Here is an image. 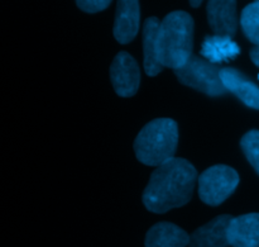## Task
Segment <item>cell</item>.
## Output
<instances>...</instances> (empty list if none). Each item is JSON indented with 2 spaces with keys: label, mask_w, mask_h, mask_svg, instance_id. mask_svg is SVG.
Returning a JSON list of instances; mask_svg holds the SVG:
<instances>
[{
  "label": "cell",
  "mask_w": 259,
  "mask_h": 247,
  "mask_svg": "<svg viewBox=\"0 0 259 247\" xmlns=\"http://www.w3.org/2000/svg\"><path fill=\"white\" fill-rule=\"evenodd\" d=\"M196 182L194 165L186 159L174 157L152 172L142 195L143 204L158 215L184 207L191 200Z\"/></svg>",
  "instance_id": "1"
},
{
  "label": "cell",
  "mask_w": 259,
  "mask_h": 247,
  "mask_svg": "<svg viewBox=\"0 0 259 247\" xmlns=\"http://www.w3.org/2000/svg\"><path fill=\"white\" fill-rule=\"evenodd\" d=\"M194 19L189 13L176 10L163 18L159 24L157 53L163 67L177 70L192 56Z\"/></svg>",
  "instance_id": "2"
},
{
  "label": "cell",
  "mask_w": 259,
  "mask_h": 247,
  "mask_svg": "<svg viewBox=\"0 0 259 247\" xmlns=\"http://www.w3.org/2000/svg\"><path fill=\"white\" fill-rule=\"evenodd\" d=\"M179 144V126L171 118H157L147 123L134 141V152L142 164L161 166L174 159Z\"/></svg>",
  "instance_id": "3"
},
{
  "label": "cell",
  "mask_w": 259,
  "mask_h": 247,
  "mask_svg": "<svg viewBox=\"0 0 259 247\" xmlns=\"http://www.w3.org/2000/svg\"><path fill=\"white\" fill-rule=\"evenodd\" d=\"M220 70L205 58L192 55L182 67L175 71L179 81L209 96H222L228 93L220 79Z\"/></svg>",
  "instance_id": "4"
},
{
  "label": "cell",
  "mask_w": 259,
  "mask_h": 247,
  "mask_svg": "<svg viewBox=\"0 0 259 247\" xmlns=\"http://www.w3.org/2000/svg\"><path fill=\"white\" fill-rule=\"evenodd\" d=\"M199 197L205 204L217 207L224 203L237 189L239 175L227 165H215L199 177Z\"/></svg>",
  "instance_id": "5"
},
{
  "label": "cell",
  "mask_w": 259,
  "mask_h": 247,
  "mask_svg": "<svg viewBox=\"0 0 259 247\" xmlns=\"http://www.w3.org/2000/svg\"><path fill=\"white\" fill-rule=\"evenodd\" d=\"M110 80L115 93L121 98L136 95L141 84V68L132 55L121 51L110 66Z\"/></svg>",
  "instance_id": "6"
},
{
  "label": "cell",
  "mask_w": 259,
  "mask_h": 247,
  "mask_svg": "<svg viewBox=\"0 0 259 247\" xmlns=\"http://www.w3.org/2000/svg\"><path fill=\"white\" fill-rule=\"evenodd\" d=\"M207 22L215 36L233 38L237 34V3L234 0L207 2Z\"/></svg>",
  "instance_id": "7"
},
{
  "label": "cell",
  "mask_w": 259,
  "mask_h": 247,
  "mask_svg": "<svg viewBox=\"0 0 259 247\" xmlns=\"http://www.w3.org/2000/svg\"><path fill=\"white\" fill-rule=\"evenodd\" d=\"M141 8L137 0H119L114 20V37L121 45L132 42L138 34Z\"/></svg>",
  "instance_id": "8"
},
{
  "label": "cell",
  "mask_w": 259,
  "mask_h": 247,
  "mask_svg": "<svg viewBox=\"0 0 259 247\" xmlns=\"http://www.w3.org/2000/svg\"><path fill=\"white\" fill-rule=\"evenodd\" d=\"M232 216L222 215L197 228L190 236V247H229L228 228Z\"/></svg>",
  "instance_id": "9"
},
{
  "label": "cell",
  "mask_w": 259,
  "mask_h": 247,
  "mask_svg": "<svg viewBox=\"0 0 259 247\" xmlns=\"http://www.w3.org/2000/svg\"><path fill=\"white\" fill-rule=\"evenodd\" d=\"M220 79L228 91L234 94L247 107L259 111V88L249 78L237 68L224 67L220 70Z\"/></svg>",
  "instance_id": "10"
},
{
  "label": "cell",
  "mask_w": 259,
  "mask_h": 247,
  "mask_svg": "<svg viewBox=\"0 0 259 247\" xmlns=\"http://www.w3.org/2000/svg\"><path fill=\"white\" fill-rule=\"evenodd\" d=\"M228 241L233 247H259V213L233 217L228 228Z\"/></svg>",
  "instance_id": "11"
},
{
  "label": "cell",
  "mask_w": 259,
  "mask_h": 247,
  "mask_svg": "<svg viewBox=\"0 0 259 247\" xmlns=\"http://www.w3.org/2000/svg\"><path fill=\"white\" fill-rule=\"evenodd\" d=\"M146 247H186L190 236L186 231L171 222L156 223L146 235Z\"/></svg>",
  "instance_id": "12"
},
{
  "label": "cell",
  "mask_w": 259,
  "mask_h": 247,
  "mask_svg": "<svg viewBox=\"0 0 259 247\" xmlns=\"http://www.w3.org/2000/svg\"><path fill=\"white\" fill-rule=\"evenodd\" d=\"M159 19L157 17L147 18L143 25V66L148 76H157L163 66L161 65L157 53V40H158Z\"/></svg>",
  "instance_id": "13"
},
{
  "label": "cell",
  "mask_w": 259,
  "mask_h": 247,
  "mask_svg": "<svg viewBox=\"0 0 259 247\" xmlns=\"http://www.w3.org/2000/svg\"><path fill=\"white\" fill-rule=\"evenodd\" d=\"M240 53V47L230 37L222 36H206L201 45V55L209 62L222 63L234 60Z\"/></svg>",
  "instance_id": "14"
},
{
  "label": "cell",
  "mask_w": 259,
  "mask_h": 247,
  "mask_svg": "<svg viewBox=\"0 0 259 247\" xmlns=\"http://www.w3.org/2000/svg\"><path fill=\"white\" fill-rule=\"evenodd\" d=\"M240 24L245 37L254 43L259 45V0L248 4L243 9L240 17Z\"/></svg>",
  "instance_id": "15"
},
{
  "label": "cell",
  "mask_w": 259,
  "mask_h": 247,
  "mask_svg": "<svg viewBox=\"0 0 259 247\" xmlns=\"http://www.w3.org/2000/svg\"><path fill=\"white\" fill-rule=\"evenodd\" d=\"M240 146L249 164L254 167L259 175V131L252 129L247 132L240 139Z\"/></svg>",
  "instance_id": "16"
},
{
  "label": "cell",
  "mask_w": 259,
  "mask_h": 247,
  "mask_svg": "<svg viewBox=\"0 0 259 247\" xmlns=\"http://www.w3.org/2000/svg\"><path fill=\"white\" fill-rule=\"evenodd\" d=\"M110 0H78L76 5L85 13H98L110 5Z\"/></svg>",
  "instance_id": "17"
},
{
  "label": "cell",
  "mask_w": 259,
  "mask_h": 247,
  "mask_svg": "<svg viewBox=\"0 0 259 247\" xmlns=\"http://www.w3.org/2000/svg\"><path fill=\"white\" fill-rule=\"evenodd\" d=\"M249 56H250V58H252L253 63H254L255 66H258V67H259V45L254 46V47L250 50Z\"/></svg>",
  "instance_id": "18"
},
{
  "label": "cell",
  "mask_w": 259,
  "mask_h": 247,
  "mask_svg": "<svg viewBox=\"0 0 259 247\" xmlns=\"http://www.w3.org/2000/svg\"><path fill=\"white\" fill-rule=\"evenodd\" d=\"M201 4H202L201 0H191V2H190V5L194 8H199Z\"/></svg>",
  "instance_id": "19"
}]
</instances>
